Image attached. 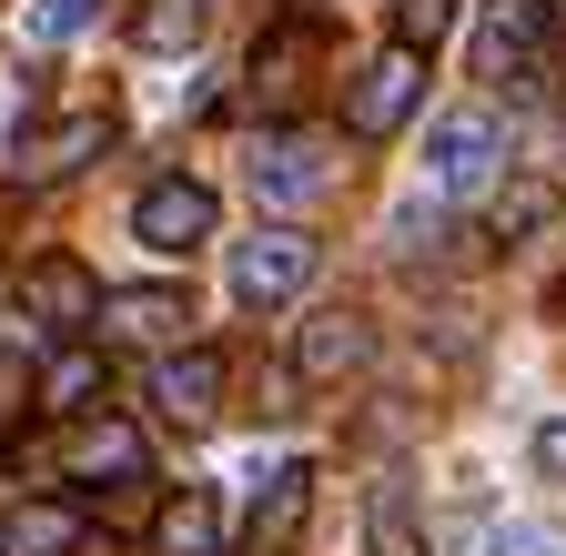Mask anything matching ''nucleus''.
<instances>
[{
	"instance_id": "f257e3e1",
	"label": "nucleus",
	"mask_w": 566,
	"mask_h": 556,
	"mask_svg": "<svg viewBox=\"0 0 566 556\" xmlns=\"http://www.w3.org/2000/svg\"><path fill=\"white\" fill-rule=\"evenodd\" d=\"M415 102H424V51H375L365 72H354V92H344V132L354 143H395V132L415 122Z\"/></svg>"
},
{
	"instance_id": "f03ea898",
	"label": "nucleus",
	"mask_w": 566,
	"mask_h": 556,
	"mask_svg": "<svg viewBox=\"0 0 566 556\" xmlns=\"http://www.w3.org/2000/svg\"><path fill=\"white\" fill-rule=\"evenodd\" d=\"M314 263H324V243H314V233H294V223H263L253 243H233V304H253V314L294 304V294L314 284Z\"/></svg>"
},
{
	"instance_id": "7ed1b4c3",
	"label": "nucleus",
	"mask_w": 566,
	"mask_h": 556,
	"mask_svg": "<svg viewBox=\"0 0 566 556\" xmlns=\"http://www.w3.org/2000/svg\"><path fill=\"white\" fill-rule=\"evenodd\" d=\"M495 162H506V122H495L485 102H465V112H446L436 132H424L436 192H475V182H495Z\"/></svg>"
},
{
	"instance_id": "20e7f679",
	"label": "nucleus",
	"mask_w": 566,
	"mask_h": 556,
	"mask_svg": "<svg viewBox=\"0 0 566 556\" xmlns=\"http://www.w3.org/2000/svg\"><path fill=\"white\" fill-rule=\"evenodd\" d=\"M212 223H223V202H212L192 172L142 182V202H132V233L153 243V253H192V243H212Z\"/></svg>"
},
{
	"instance_id": "39448f33",
	"label": "nucleus",
	"mask_w": 566,
	"mask_h": 556,
	"mask_svg": "<svg viewBox=\"0 0 566 556\" xmlns=\"http://www.w3.org/2000/svg\"><path fill=\"white\" fill-rule=\"evenodd\" d=\"M253 192L273 202V213H304V202H324V192H334L324 143H314V132H263V143H253Z\"/></svg>"
},
{
	"instance_id": "423d86ee",
	"label": "nucleus",
	"mask_w": 566,
	"mask_h": 556,
	"mask_svg": "<svg viewBox=\"0 0 566 556\" xmlns=\"http://www.w3.org/2000/svg\"><path fill=\"white\" fill-rule=\"evenodd\" d=\"M102 153H112V112H61V122H31L11 143V172L21 182H61V172H82Z\"/></svg>"
},
{
	"instance_id": "0eeeda50",
	"label": "nucleus",
	"mask_w": 566,
	"mask_h": 556,
	"mask_svg": "<svg viewBox=\"0 0 566 556\" xmlns=\"http://www.w3.org/2000/svg\"><path fill=\"white\" fill-rule=\"evenodd\" d=\"M375 365V324L354 314V304H324L304 334H294V375L304 385H344V375H365Z\"/></svg>"
},
{
	"instance_id": "6e6552de",
	"label": "nucleus",
	"mask_w": 566,
	"mask_h": 556,
	"mask_svg": "<svg viewBox=\"0 0 566 556\" xmlns=\"http://www.w3.org/2000/svg\"><path fill=\"white\" fill-rule=\"evenodd\" d=\"M92 304H102V284H92L71 253H41V263L21 273V314H31V324H51V334H82V324H92Z\"/></svg>"
},
{
	"instance_id": "1a4fd4ad",
	"label": "nucleus",
	"mask_w": 566,
	"mask_h": 556,
	"mask_svg": "<svg viewBox=\"0 0 566 556\" xmlns=\"http://www.w3.org/2000/svg\"><path fill=\"white\" fill-rule=\"evenodd\" d=\"M304 72H314V31H304V21H273V31L253 41V61H243V92H253L263 112H283V102H304Z\"/></svg>"
},
{
	"instance_id": "9d476101",
	"label": "nucleus",
	"mask_w": 566,
	"mask_h": 556,
	"mask_svg": "<svg viewBox=\"0 0 566 556\" xmlns=\"http://www.w3.org/2000/svg\"><path fill=\"white\" fill-rule=\"evenodd\" d=\"M92 324L122 334V344H172V334L192 324V294H182V284H132V294H102Z\"/></svg>"
},
{
	"instance_id": "9b49d317",
	"label": "nucleus",
	"mask_w": 566,
	"mask_h": 556,
	"mask_svg": "<svg viewBox=\"0 0 566 556\" xmlns=\"http://www.w3.org/2000/svg\"><path fill=\"white\" fill-rule=\"evenodd\" d=\"M92 546V516L82 506H61V496H31L0 516V556H82Z\"/></svg>"
},
{
	"instance_id": "f8f14e48",
	"label": "nucleus",
	"mask_w": 566,
	"mask_h": 556,
	"mask_svg": "<svg viewBox=\"0 0 566 556\" xmlns=\"http://www.w3.org/2000/svg\"><path fill=\"white\" fill-rule=\"evenodd\" d=\"M153 405L172 415V426H212V405H223V355H212V344H192V355H163Z\"/></svg>"
},
{
	"instance_id": "ddd939ff",
	"label": "nucleus",
	"mask_w": 566,
	"mask_h": 556,
	"mask_svg": "<svg viewBox=\"0 0 566 556\" xmlns=\"http://www.w3.org/2000/svg\"><path fill=\"white\" fill-rule=\"evenodd\" d=\"M153 556H223V496L212 485H182L153 516Z\"/></svg>"
},
{
	"instance_id": "4468645a",
	"label": "nucleus",
	"mask_w": 566,
	"mask_h": 556,
	"mask_svg": "<svg viewBox=\"0 0 566 556\" xmlns=\"http://www.w3.org/2000/svg\"><path fill=\"white\" fill-rule=\"evenodd\" d=\"M546 21H556V0H495L485 31H475V72H516V61L546 41Z\"/></svg>"
},
{
	"instance_id": "2eb2a0df",
	"label": "nucleus",
	"mask_w": 566,
	"mask_h": 556,
	"mask_svg": "<svg viewBox=\"0 0 566 556\" xmlns=\"http://www.w3.org/2000/svg\"><path fill=\"white\" fill-rule=\"evenodd\" d=\"M61 465L82 475V485H102V475H142L153 455H142V436H132V426H112V415H102V426H71Z\"/></svg>"
},
{
	"instance_id": "dca6fc26",
	"label": "nucleus",
	"mask_w": 566,
	"mask_h": 556,
	"mask_svg": "<svg viewBox=\"0 0 566 556\" xmlns=\"http://www.w3.org/2000/svg\"><path fill=\"white\" fill-rule=\"evenodd\" d=\"M304 506H314V475H304V465H283V475L263 485V506H253V556H273V546H294Z\"/></svg>"
},
{
	"instance_id": "f3484780",
	"label": "nucleus",
	"mask_w": 566,
	"mask_h": 556,
	"mask_svg": "<svg viewBox=\"0 0 566 556\" xmlns=\"http://www.w3.org/2000/svg\"><path fill=\"white\" fill-rule=\"evenodd\" d=\"M365 546L375 556H424V526H415V496H405V485H375V496H365Z\"/></svg>"
},
{
	"instance_id": "a211bd4d",
	"label": "nucleus",
	"mask_w": 566,
	"mask_h": 556,
	"mask_svg": "<svg viewBox=\"0 0 566 556\" xmlns=\"http://www.w3.org/2000/svg\"><path fill=\"white\" fill-rule=\"evenodd\" d=\"M92 395H102V355H92V344H71V355L41 365V405L51 415H92Z\"/></svg>"
},
{
	"instance_id": "6ab92c4d",
	"label": "nucleus",
	"mask_w": 566,
	"mask_h": 556,
	"mask_svg": "<svg viewBox=\"0 0 566 556\" xmlns=\"http://www.w3.org/2000/svg\"><path fill=\"white\" fill-rule=\"evenodd\" d=\"M212 31V0H142V51H192Z\"/></svg>"
},
{
	"instance_id": "aec40b11",
	"label": "nucleus",
	"mask_w": 566,
	"mask_h": 556,
	"mask_svg": "<svg viewBox=\"0 0 566 556\" xmlns=\"http://www.w3.org/2000/svg\"><path fill=\"white\" fill-rule=\"evenodd\" d=\"M455 11H465V0H395V41L405 51H436L455 31Z\"/></svg>"
},
{
	"instance_id": "412c9836",
	"label": "nucleus",
	"mask_w": 566,
	"mask_h": 556,
	"mask_svg": "<svg viewBox=\"0 0 566 556\" xmlns=\"http://www.w3.org/2000/svg\"><path fill=\"white\" fill-rule=\"evenodd\" d=\"M112 0H31V41H82Z\"/></svg>"
},
{
	"instance_id": "4be33fe9",
	"label": "nucleus",
	"mask_w": 566,
	"mask_h": 556,
	"mask_svg": "<svg viewBox=\"0 0 566 556\" xmlns=\"http://www.w3.org/2000/svg\"><path fill=\"white\" fill-rule=\"evenodd\" d=\"M546 202H556V182H516L506 202H495V243H516V233H536V223H546Z\"/></svg>"
},
{
	"instance_id": "5701e85b",
	"label": "nucleus",
	"mask_w": 566,
	"mask_h": 556,
	"mask_svg": "<svg viewBox=\"0 0 566 556\" xmlns=\"http://www.w3.org/2000/svg\"><path fill=\"white\" fill-rule=\"evenodd\" d=\"M536 475H546V485H566V405L536 426Z\"/></svg>"
},
{
	"instance_id": "b1692460",
	"label": "nucleus",
	"mask_w": 566,
	"mask_h": 556,
	"mask_svg": "<svg viewBox=\"0 0 566 556\" xmlns=\"http://www.w3.org/2000/svg\"><path fill=\"white\" fill-rule=\"evenodd\" d=\"M495 556H566V536H546V526H506V546Z\"/></svg>"
}]
</instances>
